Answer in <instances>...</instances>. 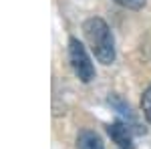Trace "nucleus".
<instances>
[{"mask_svg": "<svg viewBox=\"0 0 151 149\" xmlns=\"http://www.w3.org/2000/svg\"><path fill=\"white\" fill-rule=\"evenodd\" d=\"M83 32L99 63H103V65L115 63V38H113L109 24L103 18H99V16L87 18L83 22Z\"/></svg>", "mask_w": 151, "mask_h": 149, "instance_id": "nucleus-1", "label": "nucleus"}, {"mask_svg": "<svg viewBox=\"0 0 151 149\" xmlns=\"http://www.w3.org/2000/svg\"><path fill=\"white\" fill-rule=\"evenodd\" d=\"M69 63L73 73L79 77L81 83H91L95 79V67L91 63V57L87 53V48L83 46V42L79 38L70 36L69 38Z\"/></svg>", "mask_w": 151, "mask_h": 149, "instance_id": "nucleus-2", "label": "nucleus"}, {"mask_svg": "<svg viewBox=\"0 0 151 149\" xmlns=\"http://www.w3.org/2000/svg\"><path fill=\"white\" fill-rule=\"evenodd\" d=\"M107 131H109L111 139H113V141H115V143H117L121 149H135L133 135H131V129H129L125 123L115 121V123H111V125L107 127Z\"/></svg>", "mask_w": 151, "mask_h": 149, "instance_id": "nucleus-3", "label": "nucleus"}, {"mask_svg": "<svg viewBox=\"0 0 151 149\" xmlns=\"http://www.w3.org/2000/svg\"><path fill=\"white\" fill-rule=\"evenodd\" d=\"M77 149H105L101 137L91 131V129H83L77 135Z\"/></svg>", "mask_w": 151, "mask_h": 149, "instance_id": "nucleus-4", "label": "nucleus"}, {"mask_svg": "<svg viewBox=\"0 0 151 149\" xmlns=\"http://www.w3.org/2000/svg\"><path fill=\"white\" fill-rule=\"evenodd\" d=\"M141 111L145 115L147 123L151 125V83L147 85V89L143 91V97H141Z\"/></svg>", "mask_w": 151, "mask_h": 149, "instance_id": "nucleus-5", "label": "nucleus"}, {"mask_svg": "<svg viewBox=\"0 0 151 149\" xmlns=\"http://www.w3.org/2000/svg\"><path fill=\"white\" fill-rule=\"evenodd\" d=\"M113 2H117L123 8H129V10H141L147 0H113Z\"/></svg>", "mask_w": 151, "mask_h": 149, "instance_id": "nucleus-6", "label": "nucleus"}]
</instances>
